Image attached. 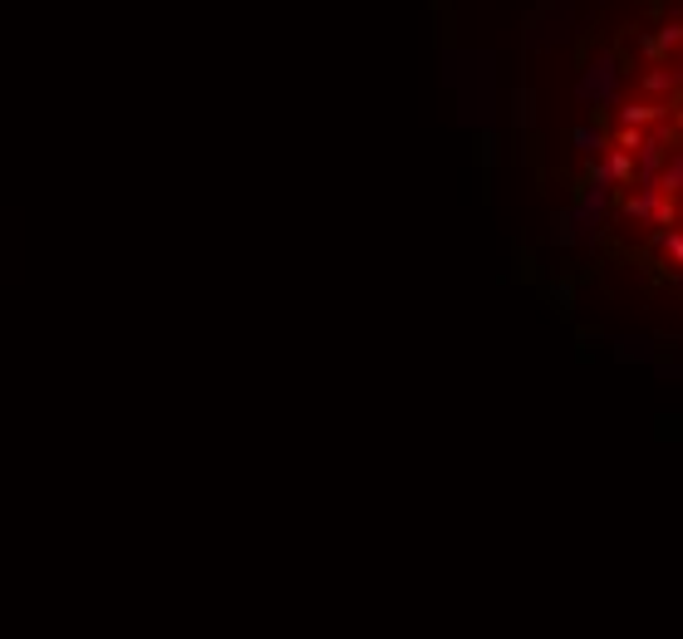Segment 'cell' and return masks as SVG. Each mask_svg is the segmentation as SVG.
<instances>
[{
    "label": "cell",
    "mask_w": 683,
    "mask_h": 639,
    "mask_svg": "<svg viewBox=\"0 0 683 639\" xmlns=\"http://www.w3.org/2000/svg\"><path fill=\"white\" fill-rule=\"evenodd\" d=\"M634 45H639V55H644V59H654V64H664V59L674 55V50H669V45H664L659 35H639Z\"/></svg>",
    "instance_id": "obj_5"
},
{
    "label": "cell",
    "mask_w": 683,
    "mask_h": 639,
    "mask_svg": "<svg viewBox=\"0 0 683 639\" xmlns=\"http://www.w3.org/2000/svg\"><path fill=\"white\" fill-rule=\"evenodd\" d=\"M570 138H575V148H580V153H585V158H595V153H600V148H610V143H615V138H610V133H605V128H590V123H585V128H575V133H570Z\"/></svg>",
    "instance_id": "obj_4"
},
{
    "label": "cell",
    "mask_w": 683,
    "mask_h": 639,
    "mask_svg": "<svg viewBox=\"0 0 683 639\" xmlns=\"http://www.w3.org/2000/svg\"><path fill=\"white\" fill-rule=\"evenodd\" d=\"M639 89H644L649 99H674V94H679V79H674L669 59L654 64V69H644V74H639Z\"/></svg>",
    "instance_id": "obj_1"
},
{
    "label": "cell",
    "mask_w": 683,
    "mask_h": 639,
    "mask_svg": "<svg viewBox=\"0 0 683 639\" xmlns=\"http://www.w3.org/2000/svg\"><path fill=\"white\" fill-rule=\"evenodd\" d=\"M659 187H664L669 197H683V148H669V163H664V173H659Z\"/></svg>",
    "instance_id": "obj_3"
},
{
    "label": "cell",
    "mask_w": 683,
    "mask_h": 639,
    "mask_svg": "<svg viewBox=\"0 0 683 639\" xmlns=\"http://www.w3.org/2000/svg\"><path fill=\"white\" fill-rule=\"evenodd\" d=\"M679 227H683V197H679Z\"/></svg>",
    "instance_id": "obj_6"
},
{
    "label": "cell",
    "mask_w": 683,
    "mask_h": 639,
    "mask_svg": "<svg viewBox=\"0 0 683 639\" xmlns=\"http://www.w3.org/2000/svg\"><path fill=\"white\" fill-rule=\"evenodd\" d=\"M605 168L615 173V182H620V187H629V182H634V173H639L634 153H629V148H615V143L605 148Z\"/></svg>",
    "instance_id": "obj_2"
}]
</instances>
